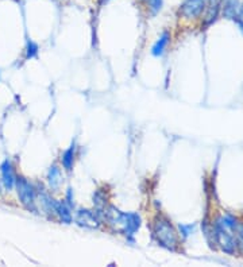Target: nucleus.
<instances>
[{"instance_id": "10", "label": "nucleus", "mask_w": 243, "mask_h": 267, "mask_svg": "<svg viewBox=\"0 0 243 267\" xmlns=\"http://www.w3.org/2000/svg\"><path fill=\"white\" fill-rule=\"evenodd\" d=\"M169 39H170V34L168 33V31H165V33L161 35L160 39L154 43V46H153V49H152L153 56L158 57V56H161V54L164 53L166 49V46H168V43H169Z\"/></svg>"}, {"instance_id": "17", "label": "nucleus", "mask_w": 243, "mask_h": 267, "mask_svg": "<svg viewBox=\"0 0 243 267\" xmlns=\"http://www.w3.org/2000/svg\"><path fill=\"white\" fill-rule=\"evenodd\" d=\"M240 238H242V242H243V228H242V231H240Z\"/></svg>"}, {"instance_id": "9", "label": "nucleus", "mask_w": 243, "mask_h": 267, "mask_svg": "<svg viewBox=\"0 0 243 267\" xmlns=\"http://www.w3.org/2000/svg\"><path fill=\"white\" fill-rule=\"evenodd\" d=\"M223 2H224V0H210V5L207 6V7H208V13H207L206 17L207 25H211V23L218 18L219 10L222 7Z\"/></svg>"}, {"instance_id": "4", "label": "nucleus", "mask_w": 243, "mask_h": 267, "mask_svg": "<svg viewBox=\"0 0 243 267\" xmlns=\"http://www.w3.org/2000/svg\"><path fill=\"white\" fill-rule=\"evenodd\" d=\"M15 182H17V174L14 170L13 162L7 158L0 164V184L7 192H11L15 189Z\"/></svg>"}, {"instance_id": "12", "label": "nucleus", "mask_w": 243, "mask_h": 267, "mask_svg": "<svg viewBox=\"0 0 243 267\" xmlns=\"http://www.w3.org/2000/svg\"><path fill=\"white\" fill-rule=\"evenodd\" d=\"M74 150H76V146H74L73 143L65 152H64V155H62V165H64V168H65L68 172H70L72 168H73Z\"/></svg>"}, {"instance_id": "15", "label": "nucleus", "mask_w": 243, "mask_h": 267, "mask_svg": "<svg viewBox=\"0 0 243 267\" xmlns=\"http://www.w3.org/2000/svg\"><path fill=\"white\" fill-rule=\"evenodd\" d=\"M234 21H236V23H238L239 27H240V29H242V31H243V3L239 6L238 14H236V17L234 18Z\"/></svg>"}, {"instance_id": "18", "label": "nucleus", "mask_w": 243, "mask_h": 267, "mask_svg": "<svg viewBox=\"0 0 243 267\" xmlns=\"http://www.w3.org/2000/svg\"><path fill=\"white\" fill-rule=\"evenodd\" d=\"M0 185H2V184H0Z\"/></svg>"}, {"instance_id": "3", "label": "nucleus", "mask_w": 243, "mask_h": 267, "mask_svg": "<svg viewBox=\"0 0 243 267\" xmlns=\"http://www.w3.org/2000/svg\"><path fill=\"white\" fill-rule=\"evenodd\" d=\"M15 189H17V194L19 201L26 209L37 213V189L34 188L31 182L25 178V177H17V182H15Z\"/></svg>"}, {"instance_id": "7", "label": "nucleus", "mask_w": 243, "mask_h": 267, "mask_svg": "<svg viewBox=\"0 0 243 267\" xmlns=\"http://www.w3.org/2000/svg\"><path fill=\"white\" fill-rule=\"evenodd\" d=\"M54 212L60 216L62 222L65 224L72 223V212H70V206L64 201H56V206H54Z\"/></svg>"}, {"instance_id": "6", "label": "nucleus", "mask_w": 243, "mask_h": 267, "mask_svg": "<svg viewBox=\"0 0 243 267\" xmlns=\"http://www.w3.org/2000/svg\"><path fill=\"white\" fill-rule=\"evenodd\" d=\"M76 223L85 228H98L100 224L98 215L88 209H80L76 215Z\"/></svg>"}, {"instance_id": "2", "label": "nucleus", "mask_w": 243, "mask_h": 267, "mask_svg": "<svg viewBox=\"0 0 243 267\" xmlns=\"http://www.w3.org/2000/svg\"><path fill=\"white\" fill-rule=\"evenodd\" d=\"M153 234L161 246L165 247L168 250H176L178 243L177 232L168 219L157 216L153 224Z\"/></svg>"}, {"instance_id": "1", "label": "nucleus", "mask_w": 243, "mask_h": 267, "mask_svg": "<svg viewBox=\"0 0 243 267\" xmlns=\"http://www.w3.org/2000/svg\"><path fill=\"white\" fill-rule=\"evenodd\" d=\"M107 220L112 226L119 227L120 231L126 236H134L135 232L140 228V216L138 213H127L120 212L114 206L107 210Z\"/></svg>"}, {"instance_id": "8", "label": "nucleus", "mask_w": 243, "mask_h": 267, "mask_svg": "<svg viewBox=\"0 0 243 267\" xmlns=\"http://www.w3.org/2000/svg\"><path fill=\"white\" fill-rule=\"evenodd\" d=\"M47 180H49V185L53 190H57L62 184V176L60 169L54 165L49 169V174H47Z\"/></svg>"}, {"instance_id": "14", "label": "nucleus", "mask_w": 243, "mask_h": 267, "mask_svg": "<svg viewBox=\"0 0 243 267\" xmlns=\"http://www.w3.org/2000/svg\"><path fill=\"white\" fill-rule=\"evenodd\" d=\"M38 50H39V47H38V45L35 42L27 41V45H26V58H27V60L34 58L38 54Z\"/></svg>"}, {"instance_id": "5", "label": "nucleus", "mask_w": 243, "mask_h": 267, "mask_svg": "<svg viewBox=\"0 0 243 267\" xmlns=\"http://www.w3.org/2000/svg\"><path fill=\"white\" fill-rule=\"evenodd\" d=\"M206 7L207 0H184L180 11L182 17L192 19V18H198L206 10Z\"/></svg>"}, {"instance_id": "11", "label": "nucleus", "mask_w": 243, "mask_h": 267, "mask_svg": "<svg viewBox=\"0 0 243 267\" xmlns=\"http://www.w3.org/2000/svg\"><path fill=\"white\" fill-rule=\"evenodd\" d=\"M239 0H224V6H223V14L224 17L230 18V19H234L236 17L239 10Z\"/></svg>"}, {"instance_id": "16", "label": "nucleus", "mask_w": 243, "mask_h": 267, "mask_svg": "<svg viewBox=\"0 0 243 267\" xmlns=\"http://www.w3.org/2000/svg\"><path fill=\"white\" fill-rule=\"evenodd\" d=\"M108 2H110V0H99V5L103 6V5H106V3H108Z\"/></svg>"}, {"instance_id": "13", "label": "nucleus", "mask_w": 243, "mask_h": 267, "mask_svg": "<svg viewBox=\"0 0 243 267\" xmlns=\"http://www.w3.org/2000/svg\"><path fill=\"white\" fill-rule=\"evenodd\" d=\"M140 2L148 6L152 15H157L160 13L161 9H162V3H164V0H140Z\"/></svg>"}]
</instances>
